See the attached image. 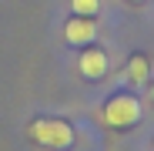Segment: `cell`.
<instances>
[{
  "label": "cell",
  "instance_id": "cell-1",
  "mask_svg": "<svg viewBox=\"0 0 154 151\" xmlns=\"http://www.w3.org/2000/svg\"><path fill=\"white\" fill-rule=\"evenodd\" d=\"M27 134H30V141H37L47 151H70L74 148V128L60 118H37Z\"/></svg>",
  "mask_w": 154,
  "mask_h": 151
},
{
  "label": "cell",
  "instance_id": "cell-2",
  "mask_svg": "<svg viewBox=\"0 0 154 151\" xmlns=\"http://www.w3.org/2000/svg\"><path fill=\"white\" fill-rule=\"evenodd\" d=\"M104 124L107 128H134L141 121V101L134 94H117L104 104Z\"/></svg>",
  "mask_w": 154,
  "mask_h": 151
},
{
  "label": "cell",
  "instance_id": "cell-3",
  "mask_svg": "<svg viewBox=\"0 0 154 151\" xmlns=\"http://www.w3.org/2000/svg\"><path fill=\"white\" fill-rule=\"evenodd\" d=\"M64 37H67V44H74V47H87L94 37H97V24H94V17H70L67 24H64Z\"/></svg>",
  "mask_w": 154,
  "mask_h": 151
},
{
  "label": "cell",
  "instance_id": "cell-4",
  "mask_svg": "<svg viewBox=\"0 0 154 151\" xmlns=\"http://www.w3.org/2000/svg\"><path fill=\"white\" fill-rule=\"evenodd\" d=\"M77 67H81V74H84L87 81H100V77L107 74V54H104L100 47H84Z\"/></svg>",
  "mask_w": 154,
  "mask_h": 151
},
{
  "label": "cell",
  "instance_id": "cell-5",
  "mask_svg": "<svg viewBox=\"0 0 154 151\" xmlns=\"http://www.w3.org/2000/svg\"><path fill=\"white\" fill-rule=\"evenodd\" d=\"M151 77V64H147V57L144 54H134L131 61H127V81L131 84H144Z\"/></svg>",
  "mask_w": 154,
  "mask_h": 151
},
{
  "label": "cell",
  "instance_id": "cell-6",
  "mask_svg": "<svg viewBox=\"0 0 154 151\" xmlns=\"http://www.w3.org/2000/svg\"><path fill=\"white\" fill-rule=\"evenodd\" d=\"M97 7H100V0H70V10L81 14V17H94Z\"/></svg>",
  "mask_w": 154,
  "mask_h": 151
},
{
  "label": "cell",
  "instance_id": "cell-7",
  "mask_svg": "<svg viewBox=\"0 0 154 151\" xmlns=\"http://www.w3.org/2000/svg\"><path fill=\"white\" fill-rule=\"evenodd\" d=\"M151 101H154V84H151Z\"/></svg>",
  "mask_w": 154,
  "mask_h": 151
},
{
  "label": "cell",
  "instance_id": "cell-8",
  "mask_svg": "<svg viewBox=\"0 0 154 151\" xmlns=\"http://www.w3.org/2000/svg\"><path fill=\"white\" fill-rule=\"evenodd\" d=\"M131 4H144V0H131Z\"/></svg>",
  "mask_w": 154,
  "mask_h": 151
}]
</instances>
